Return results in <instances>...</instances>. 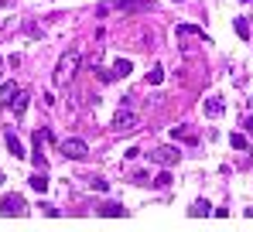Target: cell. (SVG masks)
Masks as SVG:
<instances>
[{
	"label": "cell",
	"mask_w": 253,
	"mask_h": 232,
	"mask_svg": "<svg viewBox=\"0 0 253 232\" xmlns=\"http://www.w3.org/2000/svg\"><path fill=\"white\" fill-rule=\"evenodd\" d=\"M76 72H79V51H76V48H69V51L62 55V62H58V72H55V78H58V82H69Z\"/></svg>",
	"instance_id": "cell-1"
},
{
	"label": "cell",
	"mask_w": 253,
	"mask_h": 232,
	"mask_svg": "<svg viewBox=\"0 0 253 232\" xmlns=\"http://www.w3.org/2000/svg\"><path fill=\"white\" fill-rule=\"evenodd\" d=\"M58 154H65L69 160H83V157L89 154V147H85V140L69 137V140H58Z\"/></svg>",
	"instance_id": "cell-2"
},
{
	"label": "cell",
	"mask_w": 253,
	"mask_h": 232,
	"mask_svg": "<svg viewBox=\"0 0 253 232\" xmlns=\"http://www.w3.org/2000/svg\"><path fill=\"white\" fill-rule=\"evenodd\" d=\"M113 130L117 133H133L137 130V113H130V110H117V116H113Z\"/></svg>",
	"instance_id": "cell-3"
},
{
	"label": "cell",
	"mask_w": 253,
	"mask_h": 232,
	"mask_svg": "<svg viewBox=\"0 0 253 232\" xmlns=\"http://www.w3.org/2000/svg\"><path fill=\"white\" fill-rule=\"evenodd\" d=\"M0 212H3V215H28V205H24V198H21V194H3Z\"/></svg>",
	"instance_id": "cell-4"
},
{
	"label": "cell",
	"mask_w": 253,
	"mask_h": 232,
	"mask_svg": "<svg viewBox=\"0 0 253 232\" xmlns=\"http://www.w3.org/2000/svg\"><path fill=\"white\" fill-rule=\"evenodd\" d=\"M151 160L161 164V167H171V164L181 160V151L178 147H158V151H151Z\"/></svg>",
	"instance_id": "cell-5"
},
{
	"label": "cell",
	"mask_w": 253,
	"mask_h": 232,
	"mask_svg": "<svg viewBox=\"0 0 253 232\" xmlns=\"http://www.w3.org/2000/svg\"><path fill=\"white\" fill-rule=\"evenodd\" d=\"M120 14H144V10H151V0H120V3H113Z\"/></svg>",
	"instance_id": "cell-6"
},
{
	"label": "cell",
	"mask_w": 253,
	"mask_h": 232,
	"mask_svg": "<svg viewBox=\"0 0 253 232\" xmlns=\"http://www.w3.org/2000/svg\"><path fill=\"white\" fill-rule=\"evenodd\" d=\"M174 35H178V38H202L206 44H209V35H206L202 28H195V24H178V28H174Z\"/></svg>",
	"instance_id": "cell-7"
},
{
	"label": "cell",
	"mask_w": 253,
	"mask_h": 232,
	"mask_svg": "<svg viewBox=\"0 0 253 232\" xmlns=\"http://www.w3.org/2000/svg\"><path fill=\"white\" fill-rule=\"evenodd\" d=\"M17 92H21V89H17L14 82H3V85H0V106H14Z\"/></svg>",
	"instance_id": "cell-8"
},
{
	"label": "cell",
	"mask_w": 253,
	"mask_h": 232,
	"mask_svg": "<svg viewBox=\"0 0 253 232\" xmlns=\"http://www.w3.org/2000/svg\"><path fill=\"white\" fill-rule=\"evenodd\" d=\"M99 215H103V219H117V215L124 219V215H126V208L120 205V201H106V205H99Z\"/></svg>",
	"instance_id": "cell-9"
},
{
	"label": "cell",
	"mask_w": 253,
	"mask_h": 232,
	"mask_svg": "<svg viewBox=\"0 0 253 232\" xmlns=\"http://www.w3.org/2000/svg\"><path fill=\"white\" fill-rule=\"evenodd\" d=\"M130 72H133V62H130V58H117V62H113V76L117 78H126Z\"/></svg>",
	"instance_id": "cell-10"
},
{
	"label": "cell",
	"mask_w": 253,
	"mask_h": 232,
	"mask_svg": "<svg viewBox=\"0 0 253 232\" xmlns=\"http://www.w3.org/2000/svg\"><path fill=\"white\" fill-rule=\"evenodd\" d=\"M206 113H209V116H222V113H226L222 96H212V99H206Z\"/></svg>",
	"instance_id": "cell-11"
},
{
	"label": "cell",
	"mask_w": 253,
	"mask_h": 232,
	"mask_svg": "<svg viewBox=\"0 0 253 232\" xmlns=\"http://www.w3.org/2000/svg\"><path fill=\"white\" fill-rule=\"evenodd\" d=\"M28 185H31L38 194H44V192H48V178H44V171H38V167H35V174H31V181H28Z\"/></svg>",
	"instance_id": "cell-12"
},
{
	"label": "cell",
	"mask_w": 253,
	"mask_h": 232,
	"mask_svg": "<svg viewBox=\"0 0 253 232\" xmlns=\"http://www.w3.org/2000/svg\"><path fill=\"white\" fill-rule=\"evenodd\" d=\"M7 151H10V157H28V154H24V147H21V140L10 133V126H7Z\"/></svg>",
	"instance_id": "cell-13"
},
{
	"label": "cell",
	"mask_w": 253,
	"mask_h": 232,
	"mask_svg": "<svg viewBox=\"0 0 253 232\" xmlns=\"http://www.w3.org/2000/svg\"><path fill=\"white\" fill-rule=\"evenodd\" d=\"M28 103H31V96H28V92H17V99H14V116L28 113Z\"/></svg>",
	"instance_id": "cell-14"
},
{
	"label": "cell",
	"mask_w": 253,
	"mask_h": 232,
	"mask_svg": "<svg viewBox=\"0 0 253 232\" xmlns=\"http://www.w3.org/2000/svg\"><path fill=\"white\" fill-rule=\"evenodd\" d=\"M233 28H236V35H240L243 41H250V21H247V17H236Z\"/></svg>",
	"instance_id": "cell-15"
},
{
	"label": "cell",
	"mask_w": 253,
	"mask_h": 232,
	"mask_svg": "<svg viewBox=\"0 0 253 232\" xmlns=\"http://www.w3.org/2000/svg\"><path fill=\"white\" fill-rule=\"evenodd\" d=\"M147 82H151V85H161V82H165V69H161V65H154V69L147 72Z\"/></svg>",
	"instance_id": "cell-16"
},
{
	"label": "cell",
	"mask_w": 253,
	"mask_h": 232,
	"mask_svg": "<svg viewBox=\"0 0 253 232\" xmlns=\"http://www.w3.org/2000/svg\"><path fill=\"white\" fill-rule=\"evenodd\" d=\"M171 133H174L178 140H185V144H195V133H192L188 126H178V130H171Z\"/></svg>",
	"instance_id": "cell-17"
},
{
	"label": "cell",
	"mask_w": 253,
	"mask_h": 232,
	"mask_svg": "<svg viewBox=\"0 0 253 232\" xmlns=\"http://www.w3.org/2000/svg\"><path fill=\"white\" fill-rule=\"evenodd\" d=\"M209 212H212V205H209V201H206V198L192 205V215H209Z\"/></svg>",
	"instance_id": "cell-18"
},
{
	"label": "cell",
	"mask_w": 253,
	"mask_h": 232,
	"mask_svg": "<svg viewBox=\"0 0 253 232\" xmlns=\"http://www.w3.org/2000/svg\"><path fill=\"white\" fill-rule=\"evenodd\" d=\"M229 147L243 151V147H247V137H243V133H229Z\"/></svg>",
	"instance_id": "cell-19"
},
{
	"label": "cell",
	"mask_w": 253,
	"mask_h": 232,
	"mask_svg": "<svg viewBox=\"0 0 253 232\" xmlns=\"http://www.w3.org/2000/svg\"><path fill=\"white\" fill-rule=\"evenodd\" d=\"M89 185H92V192H110V181H103V178H92Z\"/></svg>",
	"instance_id": "cell-20"
},
{
	"label": "cell",
	"mask_w": 253,
	"mask_h": 232,
	"mask_svg": "<svg viewBox=\"0 0 253 232\" xmlns=\"http://www.w3.org/2000/svg\"><path fill=\"white\" fill-rule=\"evenodd\" d=\"M96 76H99V82H113V69H96Z\"/></svg>",
	"instance_id": "cell-21"
},
{
	"label": "cell",
	"mask_w": 253,
	"mask_h": 232,
	"mask_svg": "<svg viewBox=\"0 0 253 232\" xmlns=\"http://www.w3.org/2000/svg\"><path fill=\"white\" fill-rule=\"evenodd\" d=\"M38 208H42V212H44V215H48V219H55V215H58V208H55V205H48V201H42Z\"/></svg>",
	"instance_id": "cell-22"
},
{
	"label": "cell",
	"mask_w": 253,
	"mask_h": 232,
	"mask_svg": "<svg viewBox=\"0 0 253 232\" xmlns=\"http://www.w3.org/2000/svg\"><path fill=\"white\" fill-rule=\"evenodd\" d=\"M154 185H158V188H171V174H168V171H165V174H158V181H154Z\"/></svg>",
	"instance_id": "cell-23"
},
{
	"label": "cell",
	"mask_w": 253,
	"mask_h": 232,
	"mask_svg": "<svg viewBox=\"0 0 253 232\" xmlns=\"http://www.w3.org/2000/svg\"><path fill=\"white\" fill-rule=\"evenodd\" d=\"M243 126H247V130H250V133H253V119H250V116H247V119H243Z\"/></svg>",
	"instance_id": "cell-24"
},
{
	"label": "cell",
	"mask_w": 253,
	"mask_h": 232,
	"mask_svg": "<svg viewBox=\"0 0 253 232\" xmlns=\"http://www.w3.org/2000/svg\"><path fill=\"white\" fill-rule=\"evenodd\" d=\"M174 3H185V0H174Z\"/></svg>",
	"instance_id": "cell-25"
},
{
	"label": "cell",
	"mask_w": 253,
	"mask_h": 232,
	"mask_svg": "<svg viewBox=\"0 0 253 232\" xmlns=\"http://www.w3.org/2000/svg\"><path fill=\"white\" fill-rule=\"evenodd\" d=\"M243 3H253V0H243Z\"/></svg>",
	"instance_id": "cell-26"
},
{
	"label": "cell",
	"mask_w": 253,
	"mask_h": 232,
	"mask_svg": "<svg viewBox=\"0 0 253 232\" xmlns=\"http://www.w3.org/2000/svg\"><path fill=\"white\" fill-rule=\"evenodd\" d=\"M0 3H7V0H0Z\"/></svg>",
	"instance_id": "cell-27"
},
{
	"label": "cell",
	"mask_w": 253,
	"mask_h": 232,
	"mask_svg": "<svg viewBox=\"0 0 253 232\" xmlns=\"http://www.w3.org/2000/svg\"><path fill=\"white\" fill-rule=\"evenodd\" d=\"M0 181H3V174H0Z\"/></svg>",
	"instance_id": "cell-28"
},
{
	"label": "cell",
	"mask_w": 253,
	"mask_h": 232,
	"mask_svg": "<svg viewBox=\"0 0 253 232\" xmlns=\"http://www.w3.org/2000/svg\"><path fill=\"white\" fill-rule=\"evenodd\" d=\"M250 215H253V208H250Z\"/></svg>",
	"instance_id": "cell-29"
}]
</instances>
